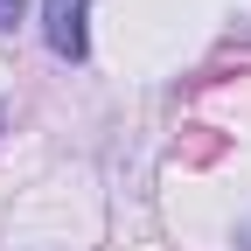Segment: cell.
<instances>
[{
	"mask_svg": "<svg viewBox=\"0 0 251 251\" xmlns=\"http://www.w3.org/2000/svg\"><path fill=\"white\" fill-rule=\"evenodd\" d=\"M84 14H91V0H42V35L63 63H84V49H91Z\"/></svg>",
	"mask_w": 251,
	"mask_h": 251,
	"instance_id": "cell-1",
	"label": "cell"
},
{
	"mask_svg": "<svg viewBox=\"0 0 251 251\" xmlns=\"http://www.w3.org/2000/svg\"><path fill=\"white\" fill-rule=\"evenodd\" d=\"M21 21V0H0V28H14Z\"/></svg>",
	"mask_w": 251,
	"mask_h": 251,
	"instance_id": "cell-2",
	"label": "cell"
},
{
	"mask_svg": "<svg viewBox=\"0 0 251 251\" xmlns=\"http://www.w3.org/2000/svg\"><path fill=\"white\" fill-rule=\"evenodd\" d=\"M244 251H251V224H244Z\"/></svg>",
	"mask_w": 251,
	"mask_h": 251,
	"instance_id": "cell-3",
	"label": "cell"
}]
</instances>
